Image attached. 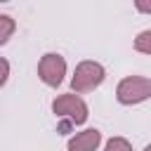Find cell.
I'll return each instance as SVG.
<instances>
[{
  "mask_svg": "<svg viewBox=\"0 0 151 151\" xmlns=\"http://www.w3.org/2000/svg\"><path fill=\"white\" fill-rule=\"evenodd\" d=\"M52 113L57 118L66 120L68 125H85L90 118V106L80 94L64 92V94H57L52 99Z\"/></svg>",
  "mask_w": 151,
  "mask_h": 151,
  "instance_id": "1",
  "label": "cell"
},
{
  "mask_svg": "<svg viewBox=\"0 0 151 151\" xmlns=\"http://www.w3.org/2000/svg\"><path fill=\"white\" fill-rule=\"evenodd\" d=\"M106 80V68L104 64L94 61V59H83L73 76H71V92L76 94H87V92H94L97 87H101V83Z\"/></svg>",
  "mask_w": 151,
  "mask_h": 151,
  "instance_id": "2",
  "label": "cell"
},
{
  "mask_svg": "<svg viewBox=\"0 0 151 151\" xmlns=\"http://www.w3.org/2000/svg\"><path fill=\"white\" fill-rule=\"evenodd\" d=\"M151 99V78L146 76H125L116 85V101L123 106H137Z\"/></svg>",
  "mask_w": 151,
  "mask_h": 151,
  "instance_id": "3",
  "label": "cell"
},
{
  "mask_svg": "<svg viewBox=\"0 0 151 151\" xmlns=\"http://www.w3.org/2000/svg\"><path fill=\"white\" fill-rule=\"evenodd\" d=\"M66 71H68V64L66 59L59 54V52H45L38 61V78L42 85L47 87H59L66 78Z\"/></svg>",
  "mask_w": 151,
  "mask_h": 151,
  "instance_id": "4",
  "label": "cell"
},
{
  "mask_svg": "<svg viewBox=\"0 0 151 151\" xmlns=\"http://www.w3.org/2000/svg\"><path fill=\"white\" fill-rule=\"evenodd\" d=\"M99 146H101V132L97 127H85L73 137H68L66 142L68 151H97Z\"/></svg>",
  "mask_w": 151,
  "mask_h": 151,
  "instance_id": "5",
  "label": "cell"
},
{
  "mask_svg": "<svg viewBox=\"0 0 151 151\" xmlns=\"http://www.w3.org/2000/svg\"><path fill=\"white\" fill-rule=\"evenodd\" d=\"M14 31H17V21L9 14H0V47L9 42V38L14 35Z\"/></svg>",
  "mask_w": 151,
  "mask_h": 151,
  "instance_id": "6",
  "label": "cell"
},
{
  "mask_svg": "<svg viewBox=\"0 0 151 151\" xmlns=\"http://www.w3.org/2000/svg\"><path fill=\"white\" fill-rule=\"evenodd\" d=\"M132 47H134L139 54L151 57V28L139 31V33H137V38H134V42H132Z\"/></svg>",
  "mask_w": 151,
  "mask_h": 151,
  "instance_id": "7",
  "label": "cell"
},
{
  "mask_svg": "<svg viewBox=\"0 0 151 151\" xmlns=\"http://www.w3.org/2000/svg\"><path fill=\"white\" fill-rule=\"evenodd\" d=\"M104 151H132V142L125 139V137H120V134H116V137L106 139Z\"/></svg>",
  "mask_w": 151,
  "mask_h": 151,
  "instance_id": "8",
  "label": "cell"
},
{
  "mask_svg": "<svg viewBox=\"0 0 151 151\" xmlns=\"http://www.w3.org/2000/svg\"><path fill=\"white\" fill-rule=\"evenodd\" d=\"M9 61L5 59V57H0V87L2 85H7V80H9Z\"/></svg>",
  "mask_w": 151,
  "mask_h": 151,
  "instance_id": "9",
  "label": "cell"
},
{
  "mask_svg": "<svg viewBox=\"0 0 151 151\" xmlns=\"http://www.w3.org/2000/svg\"><path fill=\"white\" fill-rule=\"evenodd\" d=\"M134 9L139 14H151V0H134Z\"/></svg>",
  "mask_w": 151,
  "mask_h": 151,
  "instance_id": "10",
  "label": "cell"
},
{
  "mask_svg": "<svg viewBox=\"0 0 151 151\" xmlns=\"http://www.w3.org/2000/svg\"><path fill=\"white\" fill-rule=\"evenodd\" d=\"M142 151H151V144H146V146H144V149H142Z\"/></svg>",
  "mask_w": 151,
  "mask_h": 151,
  "instance_id": "11",
  "label": "cell"
}]
</instances>
